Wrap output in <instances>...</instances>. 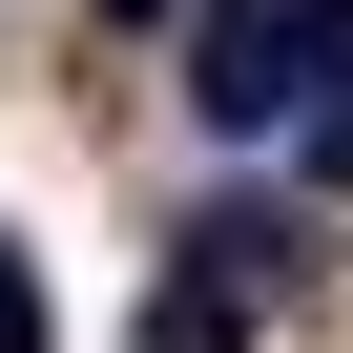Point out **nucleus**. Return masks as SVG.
<instances>
[{
  "label": "nucleus",
  "mask_w": 353,
  "mask_h": 353,
  "mask_svg": "<svg viewBox=\"0 0 353 353\" xmlns=\"http://www.w3.org/2000/svg\"><path fill=\"white\" fill-rule=\"evenodd\" d=\"M291 291V208H188L166 229V270H145V353H250V312Z\"/></svg>",
  "instance_id": "obj_1"
},
{
  "label": "nucleus",
  "mask_w": 353,
  "mask_h": 353,
  "mask_svg": "<svg viewBox=\"0 0 353 353\" xmlns=\"http://www.w3.org/2000/svg\"><path fill=\"white\" fill-rule=\"evenodd\" d=\"M188 125H291V0H208L188 21Z\"/></svg>",
  "instance_id": "obj_2"
},
{
  "label": "nucleus",
  "mask_w": 353,
  "mask_h": 353,
  "mask_svg": "<svg viewBox=\"0 0 353 353\" xmlns=\"http://www.w3.org/2000/svg\"><path fill=\"white\" fill-rule=\"evenodd\" d=\"M291 104H312V188H353V0H291Z\"/></svg>",
  "instance_id": "obj_3"
},
{
  "label": "nucleus",
  "mask_w": 353,
  "mask_h": 353,
  "mask_svg": "<svg viewBox=\"0 0 353 353\" xmlns=\"http://www.w3.org/2000/svg\"><path fill=\"white\" fill-rule=\"evenodd\" d=\"M0 353H42V270H21V229H0Z\"/></svg>",
  "instance_id": "obj_4"
},
{
  "label": "nucleus",
  "mask_w": 353,
  "mask_h": 353,
  "mask_svg": "<svg viewBox=\"0 0 353 353\" xmlns=\"http://www.w3.org/2000/svg\"><path fill=\"white\" fill-rule=\"evenodd\" d=\"M104 21H166V0H104Z\"/></svg>",
  "instance_id": "obj_5"
}]
</instances>
